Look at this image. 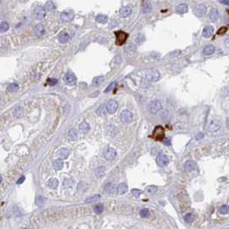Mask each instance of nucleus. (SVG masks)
Returning a JSON list of instances; mask_svg holds the SVG:
<instances>
[{
    "mask_svg": "<svg viewBox=\"0 0 229 229\" xmlns=\"http://www.w3.org/2000/svg\"><path fill=\"white\" fill-rule=\"evenodd\" d=\"M48 186L49 187L50 189H52V190H55V189H57L58 186H59V182H58V180L56 178H51V179L48 180Z\"/></svg>",
    "mask_w": 229,
    "mask_h": 229,
    "instance_id": "aec40b11",
    "label": "nucleus"
},
{
    "mask_svg": "<svg viewBox=\"0 0 229 229\" xmlns=\"http://www.w3.org/2000/svg\"><path fill=\"white\" fill-rule=\"evenodd\" d=\"M67 138H68V140H77V132L75 129H73V128H72V129H70L69 131H68V133H67Z\"/></svg>",
    "mask_w": 229,
    "mask_h": 229,
    "instance_id": "b1692460",
    "label": "nucleus"
},
{
    "mask_svg": "<svg viewBox=\"0 0 229 229\" xmlns=\"http://www.w3.org/2000/svg\"><path fill=\"white\" fill-rule=\"evenodd\" d=\"M118 109V103L115 100H109L106 104V109L109 114H114Z\"/></svg>",
    "mask_w": 229,
    "mask_h": 229,
    "instance_id": "6e6552de",
    "label": "nucleus"
},
{
    "mask_svg": "<svg viewBox=\"0 0 229 229\" xmlns=\"http://www.w3.org/2000/svg\"><path fill=\"white\" fill-rule=\"evenodd\" d=\"M153 136L155 140H162L165 137V130L161 126H157L153 133Z\"/></svg>",
    "mask_w": 229,
    "mask_h": 229,
    "instance_id": "0eeeda50",
    "label": "nucleus"
},
{
    "mask_svg": "<svg viewBox=\"0 0 229 229\" xmlns=\"http://www.w3.org/2000/svg\"><path fill=\"white\" fill-rule=\"evenodd\" d=\"M220 3H222V4L229 5V0H221V1H220Z\"/></svg>",
    "mask_w": 229,
    "mask_h": 229,
    "instance_id": "3c124183",
    "label": "nucleus"
},
{
    "mask_svg": "<svg viewBox=\"0 0 229 229\" xmlns=\"http://www.w3.org/2000/svg\"><path fill=\"white\" fill-rule=\"evenodd\" d=\"M2 183V178L0 177V183Z\"/></svg>",
    "mask_w": 229,
    "mask_h": 229,
    "instance_id": "6e6d98bb",
    "label": "nucleus"
},
{
    "mask_svg": "<svg viewBox=\"0 0 229 229\" xmlns=\"http://www.w3.org/2000/svg\"><path fill=\"white\" fill-rule=\"evenodd\" d=\"M74 17L73 12H63L60 15V21L63 23H67V22H71Z\"/></svg>",
    "mask_w": 229,
    "mask_h": 229,
    "instance_id": "ddd939ff",
    "label": "nucleus"
},
{
    "mask_svg": "<svg viewBox=\"0 0 229 229\" xmlns=\"http://www.w3.org/2000/svg\"><path fill=\"white\" fill-rule=\"evenodd\" d=\"M127 34L123 31H117L115 32V44L117 46H122L125 43V41L127 39Z\"/></svg>",
    "mask_w": 229,
    "mask_h": 229,
    "instance_id": "7ed1b4c3",
    "label": "nucleus"
},
{
    "mask_svg": "<svg viewBox=\"0 0 229 229\" xmlns=\"http://www.w3.org/2000/svg\"><path fill=\"white\" fill-rule=\"evenodd\" d=\"M63 80L68 85H73L76 83V77L72 73H66L64 77H63Z\"/></svg>",
    "mask_w": 229,
    "mask_h": 229,
    "instance_id": "9b49d317",
    "label": "nucleus"
},
{
    "mask_svg": "<svg viewBox=\"0 0 229 229\" xmlns=\"http://www.w3.org/2000/svg\"><path fill=\"white\" fill-rule=\"evenodd\" d=\"M151 9H152V5H151L150 2H145L143 7H142V11L143 12H148Z\"/></svg>",
    "mask_w": 229,
    "mask_h": 229,
    "instance_id": "a19ab883",
    "label": "nucleus"
},
{
    "mask_svg": "<svg viewBox=\"0 0 229 229\" xmlns=\"http://www.w3.org/2000/svg\"><path fill=\"white\" fill-rule=\"evenodd\" d=\"M209 18L212 22H215L216 20L219 18V11L217 9L213 8L209 12Z\"/></svg>",
    "mask_w": 229,
    "mask_h": 229,
    "instance_id": "a211bd4d",
    "label": "nucleus"
},
{
    "mask_svg": "<svg viewBox=\"0 0 229 229\" xmlns=\"http://www.w3.org/2000/svg\"><path fill=\"white\" fill-rule=\"evenodd\" d=\"M47 199L42 196H37L36 198H35V204L37 206H42V205L45 204L46 203Z\"/></svg>",
    "mask_w": 229,
    "mask_h": 229,
    "instance_id": "cd10ccee",
    "label": "nucleus"
},
{
    "mask_svg": "<svg viewBox=\"0 0 229 229\" xmlns=\"http://www.w3.org/2000/svg\"><path fill=\"white\" fill-rule=\"evenodd\" d=\"M203 136H204L203 134H202V133H199V134L196 135V140H201V139L203 138Z\"/></svg>",
    "mask_w": 229,
    "mask_h": 229,
    "instance_id": "603ef678",
    "label": "nucleus"
},
{
    "mask_svg": "<svg viewBox=\"0 0 229 229\" xmlns=\"http://www.w3.org/2000/svg\"><path fill=\"white\" fill-rule=\"evenodd\" d=\"M104 172H105V168L102 166H100L98 167V168L96 169L95 171V175L97 178H101V177H102L104 175Z\"/></svg>",
    "mask_w": 229,
    "mask_h": 229,
    "instance_id": "c756f323",
    "label": "nucleus"
},
{
    "mask_svg": "<svg viewBox=\"0 0 229 229\" xmlns=\"http://www.w3.org/2000/svg\"><path fill=\"white\" fill-rule=\"evenodd\" d=\"M176 10L178 13L184 14V13H186V12H188V5L185 4V3H181V4L177 6Z\"/></svg>",
    "mask_w": 229,
    "mask_h": 229,
    "instance_id": "6ab92c4d",
    "label": "nucleus"
},
{
    "mask_svg": "<svg viewBox=\"0 0 229 229\" xmlns=\"http://www.w3.org/2000/svg\"><path fill=\"white\" fill-rule=\"evenodd\" d=\"M144 77L148 81H158L160 77V74L157 70H155L154 68H151V69L146 70L144 71Z\"/></svg>",
    "mask_w": 229,
    "mask_h": 229,
    "instance_id": "f257e3e1",
    "label": "nucleus"
},
{
    "mask_svg": "<svg viewBox=\"0 0 229 229\" xmlns=\"http://www.w3.org/2000/svg\"><path fill=\"white\" fill-rule=\"evenodd\" d=\"M115 85H116V82H112L107 88H106V90L104 91V92L108 93V92H109V91H111L115 87Z\"/></svg>",
    "mask_w": 229,
    "mask_h": 229,
    "instance_id": "37998d69",
    "label": "nucleus"
},
{
    "mask_svg": "<svg viewBox=\"0 0 229 229\" xmlns=\"http://www.w3.org/2000/svg\"><path fill=\"white\" fill-rule=\"evenodd\" d=\"M96 21L99 23H106L108 21V17L105 15H102V14H100V15L97 16V17H96Z\"/></svg>",
    "mask_w": 229,
    "mask_h": 229,
    "instance_id": "c85d7f7f",
    "label": "nucleus"
},
{
    "mask_svg": "<svg viewBox=\"0 0 229 229\" xmlns=\"http://www.w3.org/2000/svg\"><path fill=\"white\" fill-rule=\"evenodd\" d=\"M45 33V29L43 25L41 24H37L35 28V34L37 35V36H41L43 34Z\"/></svg>",
    "mask_w": 229,
    "mask_h": 229,
    "instance_id": "393cba45",
    "label": "nucleus"
},
{
    "mask_svg": "<svg viewBox=\"0 0 229 229\" xmlns=\"http://www.w3.org/2000/svg\"><path fill=\"white\" fill-rule=\"evenodd\" d=\"M9 28H10L9 23L6 22H3L0 23V32H6L9 29Z\"/></svg>",
    "mask_w": 229,
    "mask_h": 229,
    "instance_id": "58836bf2",
    "label": "nucleus"
},
{
    "mask_svg": "<svg viewBox=\"0 0 229 229\" xmlns=\"http://www.w3.org/2000/svg\"><path fill=\"white\" fill-rule=\"evenodd\" d=\"M47 82H48V84H49V85H54V84H57L58 80L56 78H48Z\"/></svg>",
    "mask_w": 229,
    "mask_h": 229,
    "instance_id": "de8ad7c7",
    "label": "nucleus"
},
{
    "mask_svg": "<svg viewBox=\"0 0 229 229\" xmlns=\"http://www.w3.org/2000/svg\"><path fill=\"white\" fill-rule=\"evenodd\" d=\"M131 192H132V195L134 196V197L138 198V197H140V196L141 195L142 191L140 190H137V189H134V190H132Z\"/></svg>",
    "mask_w": 229,
    "mask_h": 229,
    "instance_id": "c03bdc74",
    "label": "nucleus"
},
{
    "mask_svg": "<svg viewBox=\"0 0 229 229\" xmlns=\"http://www.w3.org/2000/svg\"><path fill=\"white\" fill-rule=\"evenodd\" d=\"M57 154H58V157H59L60 159H66V158H67V157L69 156V150L66 148H61L59 150Z\"/></svg>",
    "mask_w": 229,
    "mask_h": 229,
    "instance_id": "f3484780",
    "label": "nucleus"
},
{
    "mask_svg": "<svg viewBox=\"0 0 229 229\" xmlns=\"http://www.w3.org/2000/svg\"><path fill=\"white\" fill-rule=\"evenodd\" d=\"M218 210H219L220 214H226L229 212V206H228V205H222V206H221L218 208Z\"/></svg>",
    "mask_w": 229,
    "mask_h": 229,
    "instance_id": "4c0bfd02",
    "label": "nucleus"
},
{
    "mask_svg": "<svg viewBox=\"0 0 229 229\" xmlns=\"http://www.w3.org/2000/svg\"><path fill=\"white\" fill-rule=\"evenodd\" d=\"M196 168V163L193 160H188L184 164V169L186 172H190Z\"/></svg>",
    "mask_w": 229,
    "mask_h": 229,
    "instance_id": "4468645a",
    "label": "nucleus"
},
{
    "mask_svg": "<svg viewBox=\"0 0 229 229\" xmlns=\"http://www.w3.org/2000/svg\"><path fill=\"white\" fill-rule=\"evenodd\" d=\"M14 114H15V115L17 117H19L20 115H22V114H23V109H22L21 107H17V109H15Z\"/></svg>",
    "mask_w": 229,
    "mask_h": 229,
    "instance_id": "a18cd8bd",
    "label": "nucleus"
},
{
    "mask_svg": "<svg viewBox=\"0 0 229 229\" xmlns=\"http://www.w3.org/2000/svg\"><path fill=\"white\" fill-rule=\"evenodd\" d=\"M213 33H214V28L212 26H206L204 28H203V36L205 37V38H209V37L212 36Z\"/></svg>",
    "mask_w": 229,
    "mask_h": 229,
    "instance_id": "dca6fc26",
    "label": "nucleus"
},
{
    "mask_svg": "<svg viewBox=\"0 0 229 229\" xmlns=\"http://www.w3.org/2000/svg\"><path fill=\"white\" fill-rule=\"evenodd\" d=\"M63 165H64V163H63V160L60 158H58L53 162V167L57 171L61 170L63 168Z\"/></svg>",
    "mask_w": 229,
    "mask_h": 229,
    "instance_id": "4be33fe9",
    "label": "nucleus"
},
{
    "mask_svg": "<svg viewBox=\"0 0 229 229\" xmlns=\"http://www.w3.org/2000/svg\"><path fill=\"white\" fill-rule=\"evenodd\" d=\"M227 126H228V127L229 128V117L227 119Z\"/></svg>",
    "mask_w": 229,
    "mask_h": 229,
    "instance_id": "5fc2aeb1",
    "label": "nucleus"
},
{
    "mask_svg": "<svg viewBox=\"0 0 229 229\" xmlns=\"http://www.w3.org/2000/svg\"><path fill=\"white\" fill-rule=\"evenodd\" d=\"M207 11V7L204 4H199L194 9V13L197 17H202L203 16Z\"/></svg>",
    "mask_w": 229,
    "mask_h": 229,
    "instance_id": "f8f14e48",
    "label": "nucleus"
},
{
    "mask_svg": "<svg viewBox=\"0 0 229 229\" xmlns=\"http://www.w3.org/2000/svg\"><path fill=\"white\" fill-rule=\"evenodd\" d=\"M221 127V122L219 118H213L208 124V130L210 132H216Z\"/></svg>",
    "mask_w": 229,
    "mask_h": 229,
    "instance_id": "f03ea898",
    "label": "nucleus"
},
{
    "mask_svg": "<svg viewBox=\"0 0 229 229\" xmlns=\"http://www.w3.org/2000/svg\"><path fill=\"white\" fill-rule=\"evenodd\" d=\"M225 45H226L227 48H229V37H228V38H227L226 41H225Z\"/></svg>",
    "mask_w": 229,
    "mask_h": 229,
    "instance_id": "864d4df0",
    "label": "nucleus"
},
{
    "mask_svg": "<svg viewBox=\"0 0 229 229\" xmlns=\"http://www.w3.org/2000/svg\"><path fill=\"white\" fill-rule=\"evenodd\" d=\"M195 220V215L191 213H189V214H186L184 216V221L188 223H192Z\"/></svg>",
    "mask_w": 229,
    "mask_h": 229,
    "instance_id": "f704fd0d",
    "label": "nucleus"
},
{
    "mask_svg": "<svg viewBox=\"0 0 229 229\" xmlns=\"http://www.w3.org/2000/svg\"><path fill=\"white\" fill-rule=\"evenodd\" d=\"M100 198H101L100 195H94V196H91V197L87 198V199L85 200V203H93V202L98 201Z\"/></svg>",
    "mask_w": 229,
    "mask_h": 229,
    "instance_id": "473e14b6",
    "label": "nucleus"
},
{
    "mask_svg": "<svg viewBox=\"0 0 229 229\" xmlns=\"http://www.w3.org/2000/svg\"><path fill=\"white\" fill-rule=\"evenodd\" d=\"M148 109L152 114H156V113H158V111L162 109L161 102L158 100L152 101L148 105Z\"/></svg>",
    "mask_w": 229,
    "mask_h": 229,
    "instance_id": "20e7f679",
    "label": "nucleus"
},
{
    "mask_svg": "<svg viewBox=\"0 0 229 229\" xmlns=\"http://www.w3.org/2000/svg\"><path fill=\"white\" fill-rule=\"evenodd\" d=\"M127 191V186L125 183H120L117 188V192L119 195H123Z\"/></svg>",
    "mask_w": 229,
    "mask_h": 229,
    "instance_id": "bb28decb",
    "label": "nucleus"
},
{
    "mask_svg": "<svg viewBox=\"0 0 229 229\" xmlns=\"http://www.w3.org/2000/svg\"><path fill=\"white\" fill-rule=\"evenodd\" d=\"M131 13H132V9L128 6L122 7L119 10V14L122 17H127L128 16H130Z\"/></svg>",
    "mask_w": 229,
    "mask_h": 229,
    "instance_id": "2eb2a0df",
    "label": "nucleus"
},
{
    "mask_svg": "<svg viewBox=\"0 0 229 229\" xmlns=\"http://www.w3.org/2000/svg\"><path fill=\"white\" fill-rule=\"evenodd\" d=\"M45 7H46V9H45L46 10H48V11H51V10H53L55 9V4L53 1H48L46 3V4H45Z\"/></svg>",
    "mask_w": 229,
    "mask_h": 229,
    "instance_id": "2f4dec72",
    "label": "nucleus"
},
{
    "mask_svg": "<svg viewBox=\"0 0 229 229\" xmlns=\"http://www.w3.org/2000/svg\"><path fill=\"white\" fill-rule=\"evenodd\" d=\"M140 215L141 216L142 218H146L148 217L150 215V211H149L148 208H142L140 211Z\"/></svg>",
    "mask_w": 229,
    "mask_h": 229,
    "instance_id": "ea45409f",
    "label": "nucleus"
},
{
    "mask_svg": "<svg viewBox=\"0 0 229 229\" xmlns=\"http://www.w3.org/2000/svg\"><path fill=\"white\" fill-rule=\"evenodd\" d=\"M18 85H17V84H15V83H12V84H9L8 86V91H10V92H17V90H18Z\"/></svg>",
    "mask_w": 229,
    "mask_h": 229,
    "instance_id": "c9c22d12",
    "label": "nucleus"
},
{
    "mask_svg": "<svg viewBox=\"0 0 229 229\" xmlns=\"http://www.w3.org/2000/svg\"><path fill=\"white\" fill-rule=\"evenodd\" d=\"M114 190H115L114 184L111 183H108L107 184L105 185V187H104V190H105V192L109 193V194H112V193L114 192Z\"/></svg>",
    "mask_w": 229,
    "mask_h": 229,
    "instance_id": "7c9ffc66",
    "label": "nucleus"
},
{
    "mask_svg": "<svg viewBox=\"0 0 229 229\" xmlns=\"http://www.w3.org/2000/svg\"><path fill=\"white\" fill-rule=\"evenodd\" d=\"M120 119L122 121V123H130L131 122L133 121V114L131 111L127 110V109H125V110L122 111L120 115Z\"/></svg>",
    "mask_w": 229,
    "mask_h": 229,
    "instance_id": "39448f33",
    "label": "nucleus"
},
{
    "mask_svg": "<svg viewBox=\"0 0 229 229\" xmlns=\"http://www.w3.org/2000/svg\"><path fill=\"white\" fill-rule=\"evenodd\" d=\"M89 129H90V126L86 122H81V124L79 125V131H80L81 133H83V134H86V133L89 131Z\"/></svg>",
    "mask_w": 229,
    "mask_h": 229,
    "instance_id": "a878e982",
    "label": "nucleus"
},
{
    "mask_svg": "<svg viewBox=\"0 0 229 229\" xmlns=\"http://www.w3.org/2000/svg\"><path fill=\"white\" fill-rule=\"evenodd\" d=\"M227 32V28H225V27H222V28H221L219 30H218L217 34L218 35H223V34H225Z\"/></svg>",
    "mask_w": 229,
    "mask_h": 229,
    "instance_id": "09e8293b",
    "label": "nucleus"
},
{
    "mask_svg": "<svg viewBox=\"0 0 229 229\" xmlns=\"http://www.w3.org/2000/svg\"><path fill=\"white\" fill-rule=\"evenodd\" d=\"M24 180H25V177L24 176H22L21 178H19L18 180H17V183H23V182H24Z\"/></svg>",
    "mask_w": 229,
    "mask_h": 229,
    "instance_id": "8fccbe9b",
    "label": "nucleus"
},
{
    "mask_svg": "<svg viewBox=\"0 0 229 229\" xmlns=\"http://www.w3.org/2000/svg\"><path fill=\"white\" fill-rule=\"evenodd\" d=\"M69 38H70L69 35H68L67 33H66V32H61L59 35V36H58V40H59L61 43H66L68 41V40H69Z\"/></svg>",
    "mask_w": 229,
    "mask_h": 229,
    "instance_id": "412c9836",
    "label": "nucleus"
},
{
    "mask_svg": "<svg viewBox=\"0 0 229 229\" xmlns=\"http://www.w3.org/2000/svg\"><path fill=\"white\" fill-rule=\"evenodd\" d=\"M104 210V207L102 204H101V203H98V204H97L95 206L94 208V211L96 212V214H102V212H103Z\"/></svg>",
    "mask_w": 229,
    "mask_h": 229,
    "instance_id": "e433bc0d",
    "label": "nucleus"
},
{
    "mask_svg": "<svg viewBox=\"0 0 229 229\" xmlns=\"http://www.w3.org/2000/svg\"><path fill=\"white\" fill-rule=\"evenodd\" d=\"M156 163L158 166H165L169 163V158L165 154H159L156 158Z\"/></svg>",
    "mask_w": 229,
    "mask_h": 229,
    "instance_id": "1a4fd4ad",
    "label": "nucleus"
},
{
    "mask_svg": "<svg viewBox=\"0 0 229 229\" xmlns=\"http://www.w3.org/2000/svg\"><path fill=\"white\" fill-rule=\"evenodd\" d=\"M97 115H105V111H104V107L103 106H100V107L98 108V109L97 110Z\"/></svg>",
    "mask_w": 229,
    "mask_h": 229,
    "instance_id": "49530a36",
    "label": "nucleus"
},
{
    "mask_svg": "<svg viewBox=\"0 0 229 229\" xmlns=\"http://www.w3.org/2000/svg\"><path fill=\"white\" fill-rule=\"evenodd\" d=\"M46 16V10L41 6H36L33 10V17L34 18L37 20L43 19Z\"/></svg>",
    "mask_w": 229,
    "mask_h": 229,
    "instance_id": "423d86ee",
    "label": "nucleus"
},
{
    "mask_svg": "<svg viewBox=\"0 0 229 229\" xmlns=\"http://www.w3.org/2000/svg\"><path fill=\"white\" fill-rule=\"evenodd\" d=\"M0 101H1V95H0Z\"/></svg>",
    "mask_w": 229,
    "mask_h": 229,
    "instance_id": "4d7b16f0",
    "label": "nucleus"
},
{
    "mask_svg": "<svg viewBox=\"0 0 229 229\" xmlns=\"http://www.w3.org/2000/svg\"><path fill=\"white\" fill-rule=\"evenodd\" d=\"M214 51H215V48L213 45H208V46H206L203 48V53L205 55L212 54V53H214Z\"/></svg>",
    "mask_w": 229,
    "mask_h": 229,
    "instance_id": "5701e85b",
    "label": "nucleus"
},
{
    "mask_svg": "<svg viewBox=\"0 0 229 229\" xmlns=\"http://www.w3.org/2000/svg\"><path fill=\"white\" fill-rule=\"evenodd\" d=\"M103 80H104V77H102V76H98V77H95V78L93 79V84L97 86V85H99V84H100Z\"/></svg>",
    "mask_w": 229,
    "mask_h": 229,
    "instance_id": "79ce46f5",
    "label": "nucleus"
},
{
    "mask_svg": "<svg viewBox=\"0 0 229 229\" xmlns=\"http://www.w3.org/2000/svg\"><path fill=\"white\" fill-rule=\"evenodd\" d=\"M103 156L104 158L107 160H113L116 156V152L114 148H111V147H108L103 153Z\"/></svg>",
    "mask_w": 229,
    "mask_h": 229,
    "instance_id": "9d476101",
    "label": "nucleus"
},
{
    "mask_svg": "<svg viewBox=\"0 0 229 229\" xmlns=\"http://www.w3.org/2000/svg\"><path fill=\"white\" fill-rule=\"evenodd\" d=\"M156 191H157V187L156 186H153V185H150V186L147 187V188H146V190H145V192L147 193V194H149V195L154 194Z\"/></svg>",
    "mask_w": 229,
    "mask_h": 229,
    "instance_id": "72a5a7b5",
    "label": "nucleus"
}]
</instances>
